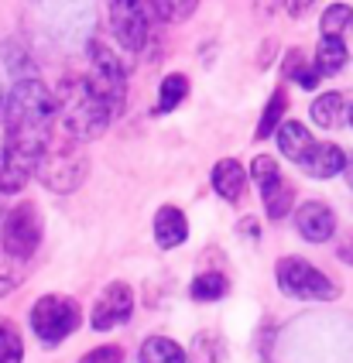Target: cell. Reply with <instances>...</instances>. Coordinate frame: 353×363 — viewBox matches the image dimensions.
Returning a JSON list of instances; mask_svg holds the SVG:
<instances>
[{"label":"cell","mask_w":353,"mask_h":363,"mask_svg":"<svg viewBox=\"0 0 353 363\" xmlns=\"http://www.w3.org/2000/svg\"><path fill=\"white\" fill-rule=\"evenodd\" d=\"M59 100V127L65 138L72 141H93L106 130V123L113 121V110L106 106V100L93 89V82L86 76H69L55 93Z\"/></svg>","instance_id":"1"},{"label":"cell","mask_w":353,"mask_h":363,"mask_svg":"<svg viewBox=\"0 0 353 363\" xmlns=\"http://www.w3.org/2000/svg\"><path fill=\"white\" fill-rule=\"evenodd\" d=\"M274 278L278 288L288 295V298H306V302H332L340 295V288L332 278H326L319 267H312L302 257H285L274 267Z\"/></svg>","instance_id":"2"},{"label":"cell","mask_w":353,"mask_h":363,"mask_svg":"<svg viewBox=\"0 0 353 363\" xmlns=\"http://www.w3.org/2000/svg\"><path fill=\"white\" fill-rule=\"evenodd\" d=\"M79 141H72V138H65L62 144H52L45 147L42 162H38V179L52 189V192H76L79 189V182L86 179V155H79Z\"/></svg>","instance_id":"3"},{"label":"cell","mask_w":353,"mask_h":363,"mask_svg":"<svg viewBox=\"0 0 353 363\" xmlns=\"http://www.w3.org/2000/svg\"><path fill=\"white\" fill-rule=\"evenodd\" d=\"M86 79L93 82V89L106 100V106L113 110V117L124 110L127 100V72H124V62L117 59V52L103 45V41H89V72Z\"/></svg>","instance_id":"4"},{"label":"cell","mask_w":353,"mask_h":363,"mask_svg":"<svg viewBox=\"0 0 353 363\" xmlns=\"http://www.w3.org/2000/svg\"><path fill=\"white\" fill-rule=\"evenodd\" d=\"M79 319H83L79 305L72 298H65V295H42L35 302V308H31V329L48 346L62 343L65 336H72L79 329Z\"/></svg>","instance_id":"5"},{"label":"cell","mask_w":353,"mask_h":363,"mask_svg":"<svg viewBox=\"0 0 353 363\" xmlns=\"http://www.w3.org/2000/svg\"><path fill=\"white\" fill-rule=\"evenodd\" d=\"M38 243H42V216H38V206L21 202V206H14V209L4 213V220H0V247H4V250H11V254L31 261V254L38 250Z\"/></svg>","instance_id":"6"},{"label":"cell","mask_w":353,"mask_h":363,"mask_svg":"<svg viewBox=\"0 0 353 363\" xmlns=\"http://www.w3.org/2000/svg\"><path fill=\"white\" fill-rule=\"evenodd\" d=\"M45 151L21 144L14 138H4L0 141V192L4 196H14L21 192L31 175H38V162H42Z\"/></svg>","instance_id":"7"},{"label":"cell","mask_w":353,"mask_h":363,"mask_svg":"<svg viewBox=\"0 0 353 363\" xmlns=\"http://www.w3.org/2000/svg\"><path fill=\"white\" fill-rule=\"evenodd\" d=\"M106 18L113 28V38L127 52H141L147 41V11L145 0H106Z\"/></svg>","instance_id":"8"},{"label":"cell","mask_w":353,"mask_h":363,"mask_svg":"<svg viewBox=\"0 0 353 363\" xmlns=\"http://www.w3.org/2000/svg\"><path fill=\"white\" fill-rule=\"evenodd\" d=\"M130 312H134V291H130V284L113 281L100 291V298L93 305V315H89V325L96 333H106L113 325H124L130 319Z\"/></svg>","instance_id":"9"},{"label":"cell","mask_w":353,"mask_h":363,"mask_svg":"<svg viewBox=\"0 0 353 363\" xmlns=\"http://www.w3.org/2000/svg\"><path fill=\"white\" fill-rule=\"evenodd\" d=\"M295 226L309 243H326L336 233V216L326 202H306L295 209Z\"/></svg>","instance_id":"10"},{"label":"cell","mask_w":353,"mask_h":363,"mask_svg":"<svg viewBox=\"0 0 353 363\" xmlns=\"http://www.w3.org/2000/svg\"><path fill=\"white\" fill-rule=\"evenodd\" d=\"M298 168L312 175V179H332V175H340L343 168H347V155H343V147L340 144H312V151L298 162Z\"/></svg>","instance_id":"11"},{"label":"cell","mask_w":353,"mask_h":363,"mask_svg":"<svg viewBox=\"0 0 353 363\" xmlns=\"http://www.w3.org/2000/svg\"><path fill=\"white\" fill-rule=\"evenodd\" d=\"M186 237H189V223H186V216H182V209L162 206L158 216H155V240H158V247H165V250L182 247Z\"/></svg>","instance_id":"12"},{"label":"cell","mask_w":353,"mask_h":363,"mask_svg":"<svg viewBox=\"0 0 353 363\" xmlns=\"http://www.w3.org/2000/svg\"><path fill=\"white\" fill-rule=\"evenodd\" d=\"M244 185H247V172H244V164L233 162V158H223V162H216L213 168V189H216V196L227 202H237L244 196Z\"/></svg>","instance_id":"13"},{"label":"cell","mask_w":353,"mask_h":363,"mask_svg":"<svg viewBox=\"0 0 353 363\" xmlns=\"http://www.w3.org/2000/svg\"><path fill=\"white\" fill-rule=\"evenodd\" d=\"M312 144H315L312 141V134L298 121H288V123H281V127H278V151H281L288 162L298 164L312 151Z\"/></svg>","instance_id":"14"},{"label":"cell","mask_w":353,"mask_h":363,"mask_svg":"<svg viewBox=\"0 0 353 363\" xmlns=\"http://www.w3.org/2000/svg\"><path fill=\"white\" fill-rule=\"evenodd\" d=\"M347 41L336 38V35H323L319 48H315V69L319 76H336L343 65H347Z\"/></svg>","instance_id":"15"},{"label":"cell","mask_w":353,"mask_h":363,"mask_svg":"<svg viewBox=\"0 0 353 363\" xmlns=\"http://www.w3.org/2000/svg\"><path fill=\"white\" fill-rule=\"evenodd\" d=\"M138 363H189V357L175 340H168V336H147Z\"/></svg>","instance_id":"16"},{"label":"cell","mask_w":353,"mask_h":363,"mask_svg":"<svg viewBox=\"0 0 353 363\" xmlns=\"http://www.w3.org/2000/svg\"><path fill=\"white\" fill-rule=\"evenodd\" d=\"M343 117H347V100L340 93H323L319 100L312 103V121L319 123V127H326V130L340 127Z\"/></svg>","instance_id":"17"},{"label":"cell","mask_w":353,"mask_h":363,"mask_svg":"<svg viewBox=\"0 0 353 363\" xmlns=\"http://www.w3.org/2000/svg\"><path fill=\"white\" fill-rule=\"evenodd\" d=\"M24 278H28V257H18L0 247V298L11 295L18 284H24Z\"/></svg>","instance_id":"18"},{"label":"cell","mask_w":353,"mask_h":363,"mask_svg":"<svg viewBox=\"0 0 353 363\" xmlns=\"http://www.w3.org/2000/svg\"><path fill=\"white\" fill-rule=\"evenodd\" d=\"M189 363H223V340L216 333H196L192 350L186 353Z\"/></svg>","instance_id":"19"},{"label":"cell","mask_w":353,"mask_h":363,"mask_svg":"<svg viewBox=\"0 0 353 363\" xmlns=\"http://www.w3.org/2000/svg\"><path fill=\"white\" fill-rule=\"evenodd\" d=\"M189 291H192L196 302H220V298L230 291V281L220 274V271H206V274H199V278L192 281Z\"/></svg>","instance_id":"20"},{"label":"cell","mask_w":353,"mask_h":363,"mask_svg":"<svg viewBox=\"0 0 353 363\" xmlns=\"http://www.w3.org/2000/svg\"><path fill=\"white\" fill-rule=\"evenodd\" d=\"M285 110H288V96H285V89L271 93L268 106H264V113H261V123H257V138H261V141H264V138H271V134H278Z\"/></svg>","instance_id":"21"},{"label":"cell","mask_w":353,"mask_h":363,"mask_svg":"<svg viewBox=\"0 0 353 363\" xmlns=\"http://www.w3.org/2000/svg\"><path fill=\"white\" fill-rule=\"evenodd\" d=\"M186 96H189V79L186 76H179V72H172V76L162 82V89H158V113L175 110Z\"/></svg>","instance_id":"22"},{"label":"cell","mask_w":353,"mask_h":363,"mask_svg":"<svg viewBox=\"0 0 353 363\" xmlns=\"http://www.w3.org/2000/svg\"><path fill=\"white\" fill-rule=\"evenodd\" d=\"M250 179L257 182V189H261V196H268L274 185H281V168H278V162L274 158H268V155H261V158H254V164H250Z\"/></svg>","instance_id":"23"},{"label":"cell","mask_w":353,"mask_h":363,"mask_svg":"<svg viewBox=\"0 0 353 363\" xmlns=\"http://www.w3.org/2000/svg\"><path fill=\"white\" fill-rule=\"evenodd\" d=\"M319 28H323V35L343 38V35L353 28V7H347V4H332V7H326V14H323V21H319Z\"/></svg>","instance_id":"24"},{"label":"cell","mask_w":353,"mask_h":363,"mask_svg":"<svg viewBox=\"0 0 353 363\" xmlns=\"http://www.w3.org/2000/svg\"><path fill=\"white\" fill-rule=\"evenodd\" d=\"M285 76H288V79H295L302 89H315V86H319V79H323L315 65H306L302 52H291L288 59H285Z\"/></svg>","instance_id":"25"},{"label":"cell","mask_w":353,"mask_h":363,"mask_svg":"<svg viewBox=\"0 0 353 363\" xmlns=\"http://www.w3.org/2000/svg\"><path fill=\"white\" fill-rule=\"evenodd\" d=\"M147 7L158 21H186L199 7V0H147Z\"/></svg>","instance_id":"26"},{"label":"cell","mask_w":353,"mask_h":363,"mask_svg":"<svg viewBox=\"0 0 353 363\" xmlns=\"http://www.w3.org/2000/svg\"><path fill=\"white\" fill-rule=\"evenodd\" d=\"M21 360H24L21 333L7 319H0V363H21Z\"/></svg>","instance_id":"27"},{"label":"cell","mask_w":353,"mask_h":363,"mask_svg":"<svg viewBox=\"0 0 353 363\" xmlns=\"http://www.w3.org/2000/svg\"><path fill=\"white\" fill-rule=\"evenodd\" d=\"M264 199V209H268L271 220H285L291 213V199H295V192H291L288 182H281V185H274L268 196H261Z\"/></svg>","instance_id":"28"},{"label":"cell","mask_w":353,"mask_h":363,"mask_svg":"<svg viewBox=\"0 0 353 363\" xmlns=\"http://www.w3.org/2000/svg\"><path fill=\"white\" fill-rule=\"evenodd\" d=\"M79 363H124V350H121L117 343L96 346V350H89Z\"/></svg>","instance_id":"29"},{"label":"cell","mask_w":353,"mask_h":363,"mask_svg":"<svg viewBox=\"0 0 353 363\" xmlns=\"http://www.w3.org/2000/svg\"><path fill=\"white\" fill-rule=\"evenodd\" d=\"M312 4H315V0H285V7H288V14H291V18H302V14L309 11Z\"/></svg>","instance_id":"30"},{"label":"cell","mask_w":353,"mask_h":363,"mask_svg":"<svg viewBox=\"0 0 353 363\" xmlns=\"http://www.w3.org/2000/svg\"><path fill=\"white\" fill-rule=\"evenodd\" d=\"M336 254H340V261H343V264H350V267H353V233L340 243V250H336Z\"/></svg>","instance_id":"31"},{"label":"cell","mask_w":353,"mask_h":363,"mask_svg":"<svg viewBox=\"0 0 353 363\" xmlns=\"http://www.w3.org/2000/svg\"><path fill=\"white\" fill-rule=\"evenodd\" d=\"M240 233H250V237H257V223H240Z\"/></svg>","instance_id":"32"},{"label":"cell","mask_w":353,"mask_h":363,"mask_svg":"<svg viewBox=\"0 0 353 363\" xmlns=\"http://www.w3.org/2000/svg\"><path fill=\"white\" fill-rule=\"evenodd\" d=\"M343 175H347V185L353 189V158H347V168H343Z\"/></svg>","instance_id":"33"},{"label":"cell","mask_w":353,"mask_h":363,"mask_svg":"<svg viewBox=\"0 0 353 363\" xmlns=\"http://www.w3.org/2000/svg\"><path fill=\"white\" fill-rule=\"evenodd\" d=\"M347 117H350V127H353V106H350V113H347Z\"/></svg>","instance_id":"34"},{"label":"cell","mask_w":353,"mask_h":363,"mask_svg":"<svg viewBox=\"0 0 353 363\" xmlns=\"http://www.w3.org/2000/svg\"><path fill=\"white\" fill-rule=\"evenodd\" d=\"M0 196H4V192H0Z\"/></svg>","instance_id":"35"}]
</instances>
